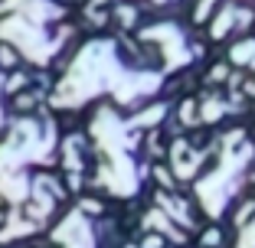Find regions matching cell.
Listing matches in <instances>:
<instances>
[{"label":"cell","mask_w":255,"mask_h":248,"mask_svg":"<svg viewBox=\"0 0 255 248\" xmlns=\"http://www.w3.org/2000/svg\"><path fill=\"white\" fill-rule=\"evenodd\" d=\"M0 36L10 39L13 46H20L23 53L30 56V59H36V62H46L56 53V39L46 36V33L39 30V23H30V20H23V16H13V20L0 23Z\"/></svg>","instance_id":"cell-1"}]
</instances>
